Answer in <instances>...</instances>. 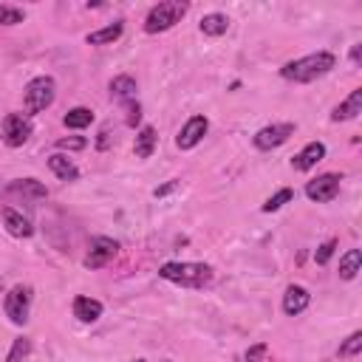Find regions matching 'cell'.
I'll return each instance as SVG.
<instances>
[{
  "label": "cell",
  "mask_w": 362,
  "mask_h": 362,
  "mask_svg": "<svg viewBox=\"0 0 362 362\" xmlns=\"http://www.w3.org/2000/svg\"><path fill=\"white\" fill-rule=\"evenodd\" d=\"M337 68V57L331 51H314V54H305L300 59H291L280 68V76L288 79V82H314L325 74H331Z\"/></svg>",
  "instance_id": "obj_1"
},
{
  "label": "cell",
  "mask_w": 362,
  "mask_h": 362,
  "mask_svg": "<svg viewBox=\"0 0 362 362\" xmlns=\"http://www.w3.org/2000/svg\"><path fill=\"white\" fill-rule=\"evenodd\" d=\"M158 277L184 286V288H204L212 283V266L209 263H189V260H173L158 269Z\"/></svg>",
  "instance_id": "obj_2"
},
{
  "label": "cell",
  "mask_w": 362,
  "mask_h": 362,
  "mask_svg": "<svg viewBox=\"0 0 362 362\" xmlns=\"http://www.w3.org/2000/svg\"><path fill=\"white\" fill-rule=\"evenodd\" d=\"M184 14H187V3H181V0L156 3V6L147 11V17H144V31H147V34H161V31L173 28Z\"/></svg>",
  "instance_id": "obj_3"
},
{
  "label": "cell",
  "mask_w": 362,
  "mask_h": 362,
  "mask_svg": "<svg viewBox=\"0 0 362 362\" xmlns=\"http://www.w3.org/2000/svg\"><path fill=\"white\" fill-rule=\"evenodd\" d=\"M54 96H57V82L51 76H34L25 85V90H23V107L31 116L34 113H42L45 107H51Z\"/></svg>",
  "instance_id": "obj_4"
},
{
  "label": "cell",
  "mask_w": 362,
  "mask_h": 362,
  "mask_svg": "<svg viewBox=\"0 0 362 362\" xmlns=\"http://www.w3.org/2000/svg\"><path fill=\"white\" fill-rule=\"evenodd\" d=\"M31 297H34V291H31V286H25V283H17V286L6 294L3 308H6V317H8L14 325H25L28 311H31Z\"/></svg>",
  "instance_id": "obj_5"
},
{
  "label": "cell",
  "mask_w": 362,
  "mask_h": 362,
  "mask_svg": "<svg viewBox=\"0 0 362 362\" xmlns=\"http://www.w3.org/2000/svg\"><path fill=\"white\" fill-rule=\"evenodd\" d=\"M291 136H294V122H274V124L260 127V130L252 136V144H255L257 150H274V147L286 144Z\"/></svg>",
  "instance_id": "obj_6"
},
{
  "label": "cell",
  "mask_w": 362,
  "mask_h": 362,
  "mask_svg": "<svg viewBox=\"0 0 362 362\" xmlns=\"http://www.w3.org/2000/svg\"><path fill=\"white\" fill-rule=\"evenodd\" d=\"M339 181H342L339 173H322V175H317L314 181L305 184V195L317 204H328L339 195Z\"/></svg>",
  "instance_id": "obj_7"
},
{
  "label": "cell",
  "mask_w": 362,
  "mask_h": 362,
  "mask_svg": "<svg viewBox=\"0 0 362 362\" xmlns=\"http://www.w3.org/2000/svg\"><path fill=\"white\" fill-rule=\"evenodd\" d=\"M31 119L25 116V113H8L6 119H3V141L8 144V147H23L25 141H28V136H31Z\"/></svg>",
  "instance_id": "obj_8"
},
{
  "label": "cell",
  "mask_w": 362,
  "mask_h": 362,
  "mask_svg": "<svg viewBox=\"0 0 362 362\" xmlns=\"http://www.w3.org/2000/svg\"><path fill=\"white\" fill-rule=\"evenodd\" d=\"M206 130H209V119H206V116H189L187 124L178 130L175 144H178L181 150H192V147L206 136Z\"/></svg>",
  "instance_id": "obj_9"
},
{
  "label": "cell",
  "mask_w": 362,
  "mask_h": 362,
  "mask_svg": "<svg viewBox=\"0 0 362 362\" xmlns=\"http://www.w3.org/2000/svg\"><path fill=\"white\" fill-rule=\"evenodd\" d=\"M116 252H119V243H116L113 238L99 235V238L90 240V252L85 255V266H88V269H102Z\"/></svg>",
  "instance_id": "obj_10"
},
{
  "label": "cell",
  "mask_w": 362,
  "mask_h": 362,
  "mask_svg": "<svg viewBox=\"0 0 362 362\" xmlns=\"http://www.w3.org/2000/svg\"><path fill=\"white\" fill-rule=\"evenodd\" d=\"M325 158V144L322 141H308L294 158H291V167L297 170V173H308L311 167H317V161H322Z\"/></svg>",
  "instance_id": "obj_11"
},
{
  "label": "cell",
  "mask_w": 362,
  "mask_h": 362,
  "mask_svg": "<svg viewBox=\"0 0 362 362\" xmlns=\"http://www.w3.org/2000/svg\"><path fill=\"white\" fill-rule=\"evenodd\" d=\"M362 113V88H354L331 113L334 122H348V119H356Z\"/></svg>",
  "instance_id": "obj_12"
},
{
  "label": "cell",
  "mask_w": 362,
  "mask_h": 362,
  "mask_svg": "<svg viewBox=\"0 0 362 362\" xmlns=\"http://www.w3.org/2000/svg\"><path fill=\"white\" fill-rule=\"evenodd\" d=\"M308 303H311V294H308V288H303V286H288L286 294H283V311H286L288 317L303 314V311L308 308Z\"/></svg>",
  "instance_id": "obj_13"
},
{
  "label": "cell",
  "mask_w": 362,
  "mask_h": 362,
  "mask_svg": "<svg viewBox=\"0 0 362 362\" xmlns=\"http://www.w3.org/2000/svg\"><path fill=\"white\" fill-rule=\"evenodd\" d=\"M3 223H6L8 235H14V238H31L34 235V226L28 223V218L11 206H3Z\"/></svg>",
  "instance_id": "obj_14"
},
{
  "label": "cell",
  "mask_w": 362,
  "mask_h": 362,
  "mask_svg": "<svg viewBox=\"0 0 362 362\" xmlns=\"http://www.w3.org/2000/svg\"><path fill=\"white\" fill-rule=\"evenodd\" d=\"M102 303L99 300H93V297H76L74 300V317L79 320V322H96L99 317H102Z\"/></svg>",
  "instance_id": "obj_15"
},
{
  "label": "cell",
  "mask_w": 362,
  "mask_h": 362,
  "mask_svg": "<svg viewBox=\"0 0 362 362\" xmlns=\"http://www.w3.org/2000/svg\"><path fill=\"white\" fill-rule=\"evenodd\" d=\"M122 31H124V23H122V20H113L110 25L90 31L85 40H88V45H110V42H116V40L122 37Z\"/></svg>",
  "instance_id": "obj_16"
},
{
  "label": "cell",
  "mask_w": 362,
  "mask_h": 362,
  "mask_svg": "<svg viewBox=\"0 0 362 362\" xmlns=\"http://www.w3.org/2000/svg\"><path fill=\"white\" fill-rule=\"evenodd\" d=\"M156 141H158L156 127H150V124L139 127V133H136V144H133L136 158H150V156H153V150H156Z\"/></svg>",
  "instance_id": "obj_17"
},
{
  "label": "cell",
  "mask_w": 362,
  "mask_h": 362,
  "mask_svg": "<svg viewBox=\"0 0 362 362\" xmlns=\"http://www.w3.org/2000/svg\"><path fill=\"white\" fill-rule=\"evenodd\" d=\"M198 28H201L206 37H221V34H226V31H229V17H226V14H221V11H209V14H204V17H201Z\"/></svg>",
  "instance_id": "obj_18"
},
{
  "label": "cell",
  "mask_w": 362,
  "mask_h": 362,
  "mask_svg": "<svg viewBox=\"0 0 362 362\" xmlns=\"http://www.w3.org/2000/svg\"><path fill=\"white\" fill-rule=\"evenodd\" d=\"M48 167H51V173H54L59 181H76V178H79V170H76V164H74L71 158L59 156V153L48 156Z\"/></svg>",
  "instance_id": "obj_19"
},
{
  "label": "cell",
  "mask_w": 362,
  "mask_h": 362,
  "mask_svg": "<svg viewBox=\"0 0 362 362\" xmlns=\"http://www.w3.org/2000/svg\"><path fill=\"white\" fill-rule=\"evenodd\" d=\"M110 93H113L119 102H130V99H136V79L127 76V74L113 76V79H110Z\"/></svg>",
  "instance_id": "obj_20"
},
{
  "label": "cell",
  "mask_w": 362,
  "mask_h": 362,
  "mask_svg": "<svg viewBox=\"0 0 362 362\" xmlns=\"http://www.w3.org/2000/svg\"><path fill=\"white\" fill-rule=\"evenodd\" d=\"M362 266V252L359 249H348L342 257H339V277L342 280H354L356 272Z\"/></svg>",
  "instance_id": "obj_21"
},
{
  "label": "cell",
  "mask_w": 362,
  "mask_h": 362,
  "mask_svg": "<svg viewBox=\"0 0 362 362\" xmlns=\"http://www.w3.org/2000/svg\"><path fill=\"white\" fill-rule=\"evenodd\" d=\"M93 122V110L90 107H71L65 116H62V124L71 127V130H82Z\"/></svg>",
  "instance_id": "obj_22"
},
{
  "label": "cell",
  "mask_w": 362,
  "mask_h": 362,
  "mask_svg": "<svg viewBox=\"0 0 362 362\" xmlns=\"http://www.w3.org/2000/svg\"><path fill=\"white\" fill-rule=\"evenodd\" d=\"M8 189L17 192V195H28V198H45V195H48V189H45L37 178H20V181H11Z\"/></svg>",
  "instance_id": "obj_23"
},
{
  "label": "cell",
  "mask_w": 362,
  "mask_h": 362,
  "mask_svg": "<svg viewBox=\"0 0 362 362\" xmlns=\"http://www.w3.org/2000/svg\"><path fill=\"white\" fill-rule=\"evenodd\" d=\"M25 20V11L17 8V6H8V3H0V25H17Z\"/></svg>",
  "instance_id": "obj_24"
},
{
  "label": "cell",
  "mask_w": 362,
  "mask_h": 362,
  "mask_svg": "<svg viewBox=\"0 0 362 362\" xmlns=\"http://www.w3.org/2000/svg\"><path fill=\"white\" fill-rule=\"evenodd\" d=\"M291 198H294V192H291L288 187H283V189H277V192L263 204V212H277V209H280L283 204H288Z\"/></svg>",
  "instance_id": "obj_25"
},
{
  "label": "cell",
  "mask_w": 362,
  "mask_h": 362,
  "mask_svg": "<svg viewBox=\"0 0 362 362\" xmlns=\"http://www.w3.org/2000/svg\"><path fill=\"white\" fill-rule=\"evenodd\" d=\"M28 354H31V339L20 337V339H14V345H11L8 356H6V362H23Z\"/></svg>",
  "instance_id": "obj_26"
},
{
  "label": "cell",
  "mask_w": 362,
  "mask_h": 362,
  "mask_svg": "<svg viewBox=\"0 0 362 362\" xmlns=\"http://www.w3.org/2000/svg\"><path fill=\"white\" fill-rule=\"evenodd\" d=\"M359 351H362V331H354V334L339 345L337 354H339V356H356Z\"/></svg>",
  "instance_id": "obj_27"
},
{
  "label": "cell",
  "mask_w": 362,
  "mask_h": 362,
  "mask_svg": "<svg viewBox=\"0 0 362 362\" xmlns=\"http://www.w3.org/2000/svg\"><path fill=\"white\" fill-rule=\"evenodd\" d=\"M334 249H337V240H334V238H331V240H325V243H320V246H317V252H314V260H317L320 266H325V263L331 260Z\"/></svg>",
  "instance_id": "obj_28"
},
{
  "label": "cell",
  "mask_w": 362,
  "mask_h": 362,
  "mask_svg": "<svg viewBox=\"0 0 362 362\" xmlns=\"http://www.w3.org/2000/svg\"><path fill=\"white\" fill-rule=\"evenodd\" d=\"M124 110H127V124H130V127H136V124H139V119H141V107H139V102H136V99L124 102Z\"/></svg>",
  "instance_id": "obj_29"
},
{
  "label": "cell",
  "mask_w": 362,
  "mask_h": 362,
  "mask_svg": "<svg viewBox=\"0 0 362 362\" xmlns=\"http://www.w3.org/2000/svg\"><path fill=\"white\" fill-rule=\"evenodd\" d=\"M266 351H269V345H266V342H257V345H252V348L246 351V362H260V359L266 356Z\"/></svg>",
  "instance_id": "obj_30"
},
{
  "label": "cell",
  "mask_w": 362,
  "mask_h": 362,
  "mask_svg": "<svg viewBox=\"0 0 362 362\" xmlns=\"http://www.w3.org/2000/svg\"><path fill=\"white\" fill-rule=\"evenodd\" d=\"M57 147H59V150H82V147H85V139H79V136L59 139V141H57Z\"/></svg>",
  "instance_id": "obj_31"
},
{
  "label": "cell",
  "mask_w": 362,
  "mask_h": 362,
  "mask_svg": "<svg viewBox=\"0 0 362 362\" xmlns=\"http://www.w3.org/2000/svg\"><path fill=\"white\" fill-rule=\"evenodd\" d=\"M175 187H178V181H167L164 187H156V189H153V195H156V198H164V195H167V192H173Z\"/></svg>",
  "instance_id": "obj_32"
},
{
  "label": "cell",
  "mask_w": 362,
  "mask_h": 362,
  "mask_svg": "<svg viewBox=\"0 0 362 362\" xmlns=\"http://www.w3.org/2000/svg\"><path fill=\"white\" fill-rule=\"evenodd\" d=\"M359 51H362V45H354V48H351V62H354V65H359Z\"/></svg>",
  "instance_id": "obj_33"
},
{
  "label": "cell",
  "mask_w": 362,
  "mask_h": 362,
  "mask_svg": "<svg viewBox=\"0 0 362 362\" xmlns=\"http://www.w3.org/2000/svg\"><path fill=\"white\" fill-rule=\"evenodd\" d=\"M133 362H147V359H133Z\"/></svg>",
  "instance_id": "obj_34"
},
{
  "label": "cell",
  "mask_w": 362,
  "mask_h": 362,
  "mask_svg": "<svg viewBox=\"0 0 362 362\" xmlns=\"http://www.w3.org/2000/svg\"><path fill=\"white\" fill-rule=\"evenodd\" d=\"M164 362H173V359H164Z\"/></svg>",
  "instance_id": "obj_35"
}]
</instances>
